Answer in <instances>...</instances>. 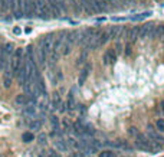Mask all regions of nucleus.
<instances>
[{
  "label": "nucleus",
  "instance_id": "28",
  "mask_svg": "<svg viewBox=\"0 0 164 157\" xmlns=\"http://www.w3.org/2000/svg\"><path fill=\"white\" fill-rule=\"evenodd\" d=\"M37 141H39V144H40V146H45V144L48 143V136H46V134H43V133H40V134H39V137H37Z\"/></svg>",
  "mask_w": 164,
  "mask_h": 157
},
{
  "label": "nucleus",
  "instance_id": "35",
  "mask_svg": "<svg viewBox=\"0 0 164 157\" xmlns=\"http://www.w3.org/2000/svg\"><path fill=\"white\" fill-rule=\"evenodd\" d=\"M48 154H45V151H40L39 154H37V157H46Z\"/></svg>",
  "mask_w": 164,
  "mask_h": 157
},
{
  "label": "nucleus",
  "instance_id": "31",
  "mask_svg": "<svg viewBox=\"0 0 164 157\" xmlns=\"http://www.w3.org/2000/svg\"><path fill=\"white\" fill-rule=\"evenodd\" d=\"M46 157H61V154H59V153H56L55 150H49Z\"/></svg>",
  "mask_w": 164,
  "mask_h": 157
},
{
  "label": "nucleus",
  "instance_id": "29",
  "mask_svg": "<svg viewBox=\"0 0 164 157\" xmlns=\"http://www.w3.org/2000/svg\"><path fill=\"white\" fill-rule=\"evenodd\" d=\"M156 127H157V130H158L160 133H164V120L163 118H158V120L156 121Z\"/></svg>",
  "mask_w": 164,
  "mask_h": 157
},
{
  "label": "nucleus",
  "instance_id": "6",
  "mask_svg": "<svg viewBox=\"0 0 164 157\" xmlns=\"http://www.w3.org/2000/svg\"><path fill=\"white\" fill-rule=\"evenodd\" d=\"M104 62L107 65H114L115 62H117V52H115V49H108L105 52V55H104Z\"/></svg>",
  "mask_w": 164,
  "mask_h": 157
},
{
  "label": "nucleus",
  "instance_id": "19",
  "mask_svg": "<svg viewBox=\"0 0 164 157\" xmlns=\"http://www.w3.org/2000/svg\"><path fill=\"white\" fill-rule=\"evenodd\" d=\"M62 104H64V101L61 100V97H59L58 94H55V95H53V100H52V108H53V110H59Z\"/></svg>",
  "mask_w": 164,
  "mask_h": 157
},
{
  "label": "nucleus",
  "instance_id": "8",
  "mask_svg": "<svg viewBox=\"0 0 164 157\" xmlns=\"http://www.w3.org/2000/svg\"><path fill=\"white\" fill-rule=\"evenodd\" d=\"M156 25L154 23H146L143 28H140V37H146V36H150L151 32L154 30Z\"/></svg>",
  "mask_w": 164,
  "mask_h": 157
},
{
  "label": "nucleus",
  "instance_id": "37",
  "mask_svg": "<svg viewBox=\"0 0 164 157\" xmlns=\"http://www.w3.org/2000/svg\"><path fill=\"white\" fill-rule=\"evenodd\" d=\"M161 111H163V114H164V103H161Z\"/></svg>",
  "mask_w": 164,
  "mask_h": 157
},
{
  "label": "nucleus",
  "instance_id": "3",
  "mask_svg": "<svg viewBox=\"0 0 164 157\" xmlns=\"http://www.w3.org/2000/svg\"><path fill=\"white\" fill-rule=\"evenodd\" d=\"M23 15L28 18H32L33 15H36L35 0H23Z\"/></svg>",
  "mask_w": 164,
  "mask_h": 157
},
{
  "label": "nucleus",
  "instance_id": "2",
  "mask_svg": "<svg viewBox=\"0 0 164 157\" xmlns=\"http://www.w3.org/2000/svg\"><path fill=\"white\" fill-rule=\"evenodd\" d=\"M53 43H55V35L53 33H49V35L43 36L42 40H40V46L45 49L46 53H50L52 49H53Z\"/></svg>",
  "mask_w": 164,
  "mask_h": 157
},
{
  "label": "nucleus",
  "instance_id": "27",
  "mask_svg": "<svg viewBox=\"0 0 164 157\" xmlns=\"http://www.w3.org/2000/svg\"><path fill=\"white\" fill-rule=\"evenodd\" d=\"M99 157H117L112 150H102L99 153Z\"/></svg>",
  "mask_w": 164,
  "mask_h": 157
},
{
  "label": "nucleus",
  "instance_id": "16",
  "mask_svg": "<svg viewBox=\"0 0 164 157\" xmlns=\"http://www.w3.org/2000/svg\"><path fill=\"white\" fill-rule=\"evenodd\" d=\"M164 35V25H158L154 28V30L151 32V37H160V36Z\"/></svg>",
  "mask_w": 164,
  "mask_h": 157
},
{
  "label": "nucleus",
  "instance_id": "11",
  "mask_svg": "<svg viewBox=\"0 0 164 157\" xmlns=\"http://www.w3.org/2000/svg\"><path fill=\"white\" fill-rule=\"evenodd\" d=\"M75 108H76V101H75L74 92H69V95H68V101H66V110H68V111H74Z\"/></svg>",
  "mask_w": 164,
  "mask_h": 157
},
{
  "label": "nucleus",
  "instance_id": "21",
  "mask_svg": "<svg viewBox=\"0 0 164 157\" xmlns=\"http://www.w3.org/2000/svg\"><path fill=\"white\" fill-rule=\"evenodd\" d=\"M151 16V12H144V13H140L137 16H131L132 22H140V20H144L146 18H150Z\"/></svg>",
  "mask_w": 164,
  "mask_h": 157
},
{
  "label": "nucleus",
  "instance_id": "13",
  "mask_svg": "<svg viewBox=\"0 0 164 157\" xmlns=\"http://www.w3.org/2000/svg\"><path fill=\"white\" fill-rule=\"evenodd\" d=\"M121 32H122V26H112V28H110L108 35L111 39H114V37H119Z\"/></svg>",
  "mask_w": 164,
  "mask_h": 157
},
{
  "label": "nucleus",
  "instance_id": "25",
  "mask_svg": "<svg viewBox=\"0 0 164 157\" xmlns=\"http://www.w3.org/2000/svg\"><path fill=\"white\" fill-rule=\"evenodd\" d=\"M62 125H64V131H65V133H69V131H72V122L69 121V120H64Z\"/></svg>",
  "mask_w": 164,
  "mask_h": 157
},
{
  "label": "nucleus",
  "instance_id": "14",
  "mask_svg": "<svg viewBox=\"0 0 164 157\" xmlns=\"http://www.w3.org/2000/svg\"><path fill=\"white\" fill-rule=\"evenodd\" d=\"M110 39H111V37H110V35H108V32H101V33H99V36L97 37L98 48H99V46H102V45H105V43H107Z\"/></svg>",
  "mask_w": 164,
  "mask_h": 157
},
{
  "label": "nucleus",
  "instance_id": "12",
  "mask_svg": "<svg viewBox=\"0 0 164 157\" xmlns=\"http://www.w3.org/2000/svg\"><path fill=\"white\" fill-rule=\"evenodd\" d=\"M12 81H13V76H12L10 71H4V74H3V87L4 88H10Z\"/></svg>",
  "mask_w": 164,
  "mask_h": 157
},
{
  "label": "nucleus",
  "instance_id": "34",
  "mask_svg": "<svg viewBox=\"0 0 164 157\" xmlns=\"http://www.w3.org/2000/svg\"><path fill=\"white\" fill-rule=\"evenodd\" d=\"M115 49H117V51H119V53H121L122 52V45H121V43H118V45L115 46ZM117 51H115V52H117Z\"/></svg>",
  "mask_w": 164,
  "mask_h": 157
},
{
  "label": "nucleus",
  "instance_id": "15",
  "mask_svg": "<svg viewBox=\"0 0 164 157\" xmlns=\"http://www.w3.org/2000/svg\"><path fill=\"white\" fill-rule=\"evenodd\" d=\"M16 104L20 105V107H26V105L29 104V98H28V95L26 94H19L16 97Z\"/></svg>",
  "mask_w": 164,
  "mask_h": 157
},
{
  "label": "nucleus",
  "instance_id": "18",
  "mask_svg": "<svg viewBox=\"0 0 164 157\" xmlns=\"http://www.w3.org/2000/svg\"><path fill=\"white\" fill-rule=\"evenodd\" d=\"M76 3H78V6H79V9H81V10L86 12V13H92V12H91V7H89L88 0H76Z\"/></svg>",
  "mask_w": 164,
  "mask_h": 157
},
{
  "label": "nucleus",
  "instance_id": "20",
  "mask_svg": "<svg viewBox=\"0 0 164 157\" xmlns=\"http://www.w3.org/2000/svg\"><path fill=\"white\" fill-rule=\"evenodd\" d=\"M29 128L33 130V131L40 130V128H42V121H40V120H37V118H33L32 121L29 122Z\"/></svg>",
  "mask_w": 164,
  "mask_h": 157
},
{
  "label": "nucleus",
  "instance_id": "9",
  "mask_svg": "<svg viewBox=\"0 0 164 157\" xmlns=\"http://www.w3.org/2000/svg\"><path fill=\"white\" fill-rule=\"evenodd\" d=\"M23 115H26V117H36V112H37V110H36V105H26L25 108H23Z\"/></svg>",
  "mask_w": 164,
  "mask_h": 157
},
{
  "label": "nucleus",
  "instance_id": "30",
  "mask_svg": "<svg viewBox=\"0 0 164 157\" xmlns=\"http://www.w3.org/2000/svg\"><path fill=\"white\" fill-rule=\"evenodd\" d=\"M128 134H130V136H132V137L135 139V137L138 136V131H137V128H135V127H131V128L128 130Z\"/></svg>",
  "mask_w": 164,
  "mask_h": 157
},
{
  "label": "nucleus",
  "instance_id": "23",
  "mask_svg": "<svg viewBox=\"0 0 164 157\" xmlns=\"http://www.w3.org/2000/svg\"><path fill=\"white\" fill-rule=\"evenodd\" d=\"M49 121H50V125H52L53 130H59V118L56 115H50Z\"/></svg>",
  "mask_w": 164,
  "mask_h": 157
},
{
  "label": "nucleus",
  "instance_id": "4",
  "mask_svg": "<svg viewBox=\"0 0 164 157\" xmlns=\"http://www.w3.org/2000/svg\"><path fill=\"white\" fill-rule=\"evenodd\" d=\"M147 137L151 140V141L157 143V144H161V146L164 144V137L161 136V134H158L157 131H154L151 125H148V136H147Z\"/></svg>",
  "mask_w": 164,
  "mask_h": 157
},
{
  "label": "nucleus",
  "instance_id": "33",
  "mask_svg": "<svg viewBox=\"0 0 164 157\" xmlns=\"http://www.w3.org/2000/svg\"><path fill=\"white\" fill-rule=\"evenodd\" d=\"M125 49H127V51H125V55H127V56H130V55H131V46L128 45V46H127Z\"/></svg>",
  "mask_w": 164,
  "mask_h": 157
},
{
  "label": "nucleus",
  "instance_id": "32",
  "mask_svg": "<svg viewBox=\"0 0 164 157\" xmlns=\"http://www.w3.org/2000/svg\"><path fill=\"white\" fill-rule=\"evenodd\" d=\"M69 157H85V154L82 151H74V153H71Z\"/></svg>",
  "mask_w": 164,
  "mask_h": 157
},
{
  "label": "nucleus",
  "instance_id": "22",
  "mask_svg": "<svg viewBox=\"0 0 164 157\" xmlns=\"http://www.w3.org/2000/svg\"><path fill=\"white\" fill-rule=\"evenodd\" d=\"M66 144H68V147H74V149L79 150V141L75 140V139H72V137H69V139L66 140Z\"/></svg>",
  "mask_w": 164,
  "mask_h": 157
},
{
  "label": "nucleus",
  "instance_id": "5",
  "mask_svg": "<svg viewBox=\"0 0 164 157\" xmlns=\"http://www.w3.org/2000/svg\"><path fill=\"white\" fill-rule=\"evenodd\" d=\"M35 55H36V64H39V65H45L48 53L45 52V49H43L42 46L35 48Z\"/></svg>",
  "mask_w": 164,
  "mask_h": 157
},
{
  "label": "nucleus",
  "instance_id": "7",
  "mask_svg": "<svg viewBox=\"0 0 164 157\" xmlns=\"http://www.w3.org/2000/svg\"><path fill=\"white\" fill-rule=\"evenodd\" d=\"M91 69H92V66H91V64L88 62V64L85 65V68L81 71V74H79V78H78V84H79L81 87L83 85V84H85V81H86V78H88V75H89Z\"/></svg>",
  "mask_w": 164,
  "mask_h": 157
},
{
  "label": "nucleus",
  "instance_id": "36",
  "mask_svg": "<svg viewBox=\"0 0 164 157\" xmlns=\"http://www.w3.org/2000/svg\"><path fill=\"white\" fill-rule=\"evenodd\" d=\"M13 32H15L16 35H19V33H20V29H19V28H15V29H13Z\"/></svg>",
  "mask_w": 164,
  "mask_h": 157
},
{
  "label": "nucleus",
  "instance_id": "10",
  "mask_svg": "<svg viewBox=\"0 0 164 157\" xmlns=\"http://www.w3.org/2000/svg\"><path fill=\"white\" fill-rule=\"evenodd\" d=\"M53 144H55V147H56V150H59V151H62V153H65V151H68V144H66L65 140L62 139H56L55 141H53Z\"/></svg>",
  "mask_w": 164,
  "mask_h": 157
},
{
  "label": "nucleus",
  "instance_id": "1",
  "mask_svg": "<svg viewBox=\"0 0 164 157\" xmlns=\"http://www.w3.org/2000/svg\"><path fill=\"white\" fill-rule=\"evenodd\" d=\"M22 59H23V51H22V48H17V49H15V52H13L12 58H10V65H9L12 76L17 75V71H19L20 65H22Z\"/></svg>",
  "mask_w": 164,
  "mask_h": 157
},
{
  "label": "nucleus",
  "instance_id": "17",
  "mask_svg": "<svg viewBox=\"0 0 164 157\" xmlns=\"http://www.w3.org/2000/svg\"><path fill=\"white\" fill-rule=\"evenodd\" d=\"M127 36H128V39L135 40L137 37H140V28H138V26H135V28L130 29V30H128V33H127Z\"/></svg>",
  "mask_w": 164,
  "mask_h": 157
},
{
  "label": "nucleus",
  "instance_id": "24",
  "mask_svg": "<svg viewBox=\"0 0 164 157\" xmlns=\"http://www.w3.org/2000/svg\"><path fill=\"white\" fill-rule=\"evenodd\" d=\"M33 133H23L22 134V140L25 141V143H30V141H33Z\"/></svg>",
  "mask_w": 164,
  "mask_h": 157
},
{
  "label": "nucleus",
  "instance_id": "26",
  "mask_svg": "<svg viewBox=\"0 0 164 157\" xmlns=\"http://www.w3.org/2000/svg\"><path fill=\"white\" fill-rule=\"evenodd\" d=\"M59 52L62 53V55H68V53L71 52V45L69 43H66V42H64V45H62V48H61V51Z\"/></svg>",
  "mask_w": 164,
  "mask_h": 157
}]
</instances>
